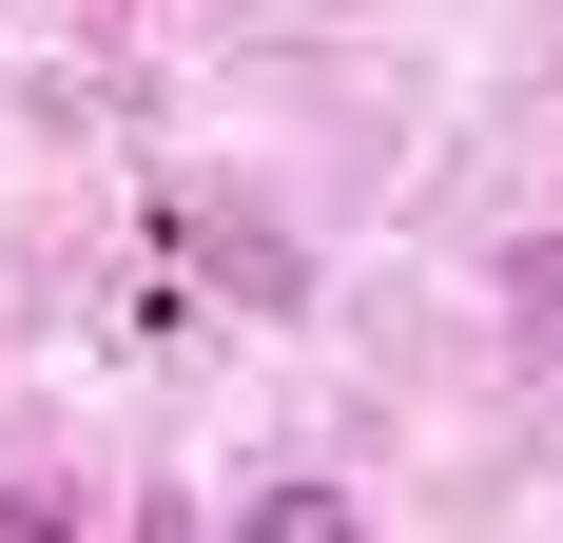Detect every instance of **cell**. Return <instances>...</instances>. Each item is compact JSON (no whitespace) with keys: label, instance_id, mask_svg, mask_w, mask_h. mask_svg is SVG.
Listing matches in <instances>:
<instances>
[{"label":"cell","instance_id":"cell-1","mask_svg":"<svg viewBox=\"0 0 563 543\" xmlns=\"http://www.w3.org/2000/svg\"><path fill=\"white\" fill-rule=\"evenodd\" d=\"M233 543H350V486H253V505H233Z\"/></svg>","mask_w":563,"mask_h":543}]
</instances>
